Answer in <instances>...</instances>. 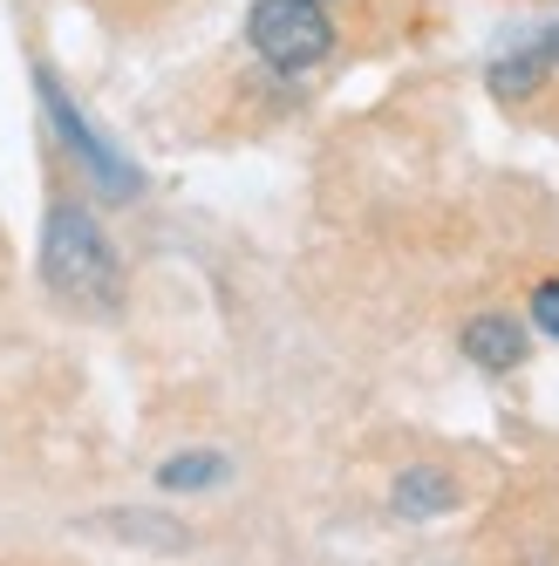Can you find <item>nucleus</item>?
I'll list each match as a JSON object with an SVG mask.
<instances>
[{
  "label": "nucleus",
  "mask_w": 559,
  "mask_h": 566,
  "mask_svg": "<svg viewBox=\"0 0 559 566\" xmlns=\"http://www.w3.org/2000/svg\"><path fill=\"white\" fill-rule=\"evenodd\" d=\"M42 280L55 301L89 307V314H109L124 301V260H116L96 212L75 206V198H55L42 219Z\"/></svg>",
  "instance_id": "f257e3e1"
},
{
  "label": "nucleus",
  "mask_w": 559,
  "mask_h": 566,
  "mask_svg": "<svg viewBox=\"0 0 559 566\" xmlns=\"http://www.w3.org/2000/svg\"><path fill=\"white\" fill-rule=\"evenodd\" d=\"M34 96H42V109H49V130L68 144V157L75 165H83V178L109 198V206H130V198L144 191V171L130 165L124 150H116L89 116H83V103H75L68 90H62V75L55 69H34Z\"/></svg>",
  "instance_id": "f03ea898"
},
{
  "label": "nucleus",
  "mask_w": 559,
  "mask_h": 566,
  "mask_svg": "<svg viewBox=\"0 0 559 566\" xmlns=\"http://www.w3.org/2000/svg\"><path fill=\"white\" fill-rule=\"evenodd\" d=\"M246 49L273 75H307L335 55V21L321 0H253L246 14Z\"/></svg>",
  "instance_id": "7ed1b4c3"
},
{
  "label": "nucleus",
  "mask_w": 559,
  "mask_h": 566,
  "mask_svg": "<svg viewBox=\"0 0 559 566\" xmlns=\"http://www.w3.org/2000/svg\"><path fill=\"white\" fill-rule=\"evenodd\" d=\"M457 348H464L471 369H485V376H511V369H526L532 335H526V321H511V314H471L464 328H457Z\"/></svg>",
  "instance_id": "20e7f679"
},
{
  "label": "nucleus",
  "mask_w": 559,
  "mask_h": 566,
  "mask_svg": "<svg viewBox=\"0 0 559 566\" xmlns=\"http://www.w3.org/2000/svg\"><path fill=\"white\" fill-rule=\"evenodd\" d=\"M457 505H464V484L444 464H410V471H395V484H389V512L395 518H444Z\"/></svg>",
  "instance_id": "39448f33"
},
{
  "label": "nucleus",
  "mask_w": 559,
  "mask_h": 566,
  "mask_svg": "<svg viewBox=\"0 0 559 566\" xmlns=\"http://www.w3.org/2000/svg\"><path fill=\"white\" fill-rule=\"evenodd\" d=\"M546 55L539 49H511V55H492L485 62V90L498 96V103H532L539 90H546Z\"/></svg>",
  "instance_id": "423d86ee"
},
{
  "label": "nucleus",
  "mask_w": 559,
  "mask_h": 566,
  "mask_svg": "<svg viewBox=\"0 0 559 566\" xmlns=\"http://www.w3.org/2000/svg\"><path fill=\"white\" fill-rule=\"evenodd\" d=\"M225 478H232V464L219 451H184V458L157 464V492H219Z\"/></svg>",
  "instance_id": "0eeeda50"
},
{
  "label": "nucleus",
  "mask_w": 559,
  "mask_h": 566,
  "mask_svg": "<svg viewBox=\"0 0 559 566\" xmlns=\"http://www.w3.org/2000/svg\"><path fill=\"white\" fill-rule=\"evenodd\" d=\"M96 525H103V533H124V539H150L157 553H184L191 546V533L178 518H165V512H103Z\"/></svg>",
  "instance_id": "6e6552de"
},
{
  "label": "nucleus",
  "mask_w": 559,
  "mask_h": 566,
  "mask_svg": "<svg viewBox=\"0 0 559 566\" xmlns=\"http://www.w3.org/2000/svg\"><path fill=\"white\" fill-rule=\"evenodd\" d=\"M532 328L559 342V280H539L532 287Z\"/></svg>",
  "instance_id": "1a4fd4ad"
},
{
  "label": "nucleus",
  "mask_w": 559,
  "mask_h": 566,
  "mask_svg": "<svg viewBox=\"0 0 559 566\" xmlns=\"http://www.w3.org/2000/svg\"><path fill=\"white\" fill-rule=\"evenodd\" d=\"M532 49H539V55L559 69V21H546V28H539V42H532Z\"/></svg>",
  "instance_id": "9d476101"
},
{
  "label": "nucleus",
  "mask_w": 559,
  "mask_h": 566,
  "mask_svg": "<svg viewBox=\"0 0 559 566\" xmlns=\"http://www.w3.org/2000/svg\"><path fill=\"white\" fill-rule=\"evenodd\" d=\"M321 8H328V0H321Z\"/></svg>",
  "instance_id": "9b49d317"
}]
</instances>
